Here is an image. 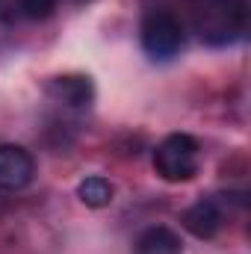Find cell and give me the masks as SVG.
I'll return each mask as SVG.
<instances>
[{"mask_svg": "<svg viewBox=\"0 0 251 254\" xmlns=\"http://www.w3.org/2000/svg\"><path fill=\"white\" fill-rule=\"evenodd\" d=\"M77 198H80L86 207H92V210H104V207L113 204L116 187H113V181L104 178V175H89V178H83V181L77 184Z\"/></svg>", "mask_w": 251, "mask_h": 254, "instance_id": "obj_8", "label": "cell"}, {"mask_svg": "<svg viewBox=\"0 0 251 254\" xmlns=\"http://www.w3.org/2000/svg\"><path fill=\"white\" fill-rule=\"evenodd\" d=\"M189 24L210 48L234 45L249 30V0H189Z\"/></svg>", "mask_w": 251, "mask_h": 254, "instance_id": "obj_1", "label": "cell"}, {"mask_svg": "<svg viewBox=\"0 0 251 254\" xmlns=\"http://www.w3.org/2000/svg\"><path fill=\"white\" fill-rule=\"evenodd\" d=\"M3 3H6V0H0V9H3Z\"/></svg>", "mask_w": 251, "mask_h": 254, "instance_id": "obj_11", "label": "cell"}, {"mask_svg": "<svg viewBox=\"0 0 251 254\" xmlns=\"http://www.w3.org/2000/svg\"><path fill=\"white\" fill-rule=\"evenodd\" d=\"M57 6H60V0H18L21 15L30 18V21H45V18H51V15L57 12Z\"/></svg>", "mask_w": 251, "mask_h": 254, "instance_id": "obj_9", "label": "cell"}, {"mask_svg": "<svg viewBox=\"0 0 251 254\" xmlns=\"http://www.w3.org/2000/svg\"><path fill=\"white\" fill-rule=\"evenodd\" d=\"M201 169V145L189 133H172L154 148V172L169 184H187Z\"/></svg>", "mask_w": 251, "mask_h": 254, "instance_id": "obj_2", "label": "cell"}, {"mask_svg": "<svg viewBox=\"0 0 251 254\" xmlns=\"http://www.w3.org/2000/svg\"><path fill=\"white\" fill-rule=\"evenodd\" d=\"M36 178V160L24 145H0V192H21Z\"/></svg>", "mask_w": 251, "mask_h": 254, "instance_id": "obj_6", "label": "cell"}, {"mask_svg": "<svg viewBox=\"0 0 251 254\" xmlns=\"http://www.w3.org/2000/svg\"><path fill=\"white\" fill-rule=\"evenodd\" d=\"M139 42H142V51L157 60V63H166V60H175L184 45H187V27L184 21L169 12V9H154L145 15L142 27H139Z\"/></svg>", "mask_w": 251, "mask_h": 254, "instance_id": "obj_3", "label": "cell"}, {"mask_svg": "<svg viewBox=\"0 0 251 254\" xmlns=\"http://www.w3.org/2000/svg\"><path fill=\"white\" fill-rule=\"evenodd\" d=\"M45 95L63 110H89L95 101V80L89 74H60L48 80Z\"/></svg>", "mask_w": 251, "mask_h": 254, "instance_id": "obj_4", "label": "cell"}, {"mask_svg": "<svg viewBox=\"0 0 251 254\" xmlns=\"http://www.w3.org/2000/svg\"><path fill=\"white\" fill-rule=\"evenodd\" d=\"M133 254H184V240L169 225H151L136 237Z\"/></svg>", "mask_w": 251, "mask_h": 254, "instance_id": "obj_7", "label": "cell"}, {"mask_svg": "<svg viewBox=\"0 0 251 254\" xmlns=\"http://www.w3.org/2000/svg\"><path fill=\"white\" fill-rule=\"evenodd\" d=\"M65 3H71V6H86V3H92V0H65Z\"/></svg>", "mask_w": 251, "mask_h": 254, "instance_id": "obj_10", "label": "cell"}, {"mask_svg": "<svg viewBox=\"0 0 251 254\" xmlns=\"http://www.w3.org/2000/svg\"><path fill=\"white\" fill-rule=\"evenodd\" d=\"M225 207H228L225 195L201 198V201H195L192 207L184 210L181 222H184V228H187L192 237H198V240H213V237L225 228V216H228Z\"/></svg>", "mask_w": 251, "mask_h": 254, "instance_id": "obj_5", "label": "cell"}]
</instances>
